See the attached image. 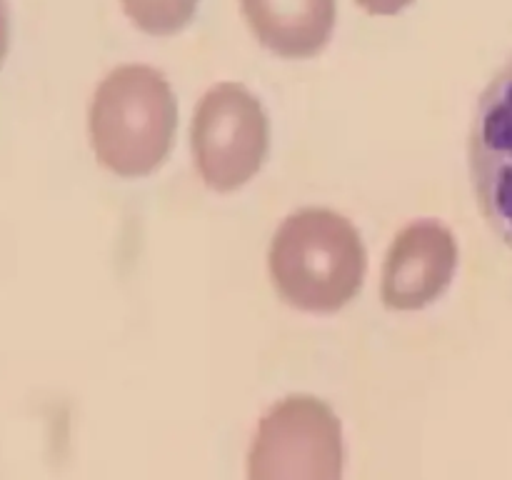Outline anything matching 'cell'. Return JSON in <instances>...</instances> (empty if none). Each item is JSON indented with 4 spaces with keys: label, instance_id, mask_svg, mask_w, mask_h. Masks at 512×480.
<instances>
[{
    "label": "cell",
    "instance_id": "obj_3",
    "mask_svg": "<svg viewBox=\"0 0 512 480\" xmlns=\"http://www.w3.org/2000/svg\"><path fill=\"white\" fill-rule=\"evenodd\" d=\"M190 143L203 183L215 193H233L263 168L268 115L245 85L218 83L195 108Z\"/></svg>",
    "mask_w": 512,
    "mask_h": 480
},
{
    "label": "cell",
    "instance_id": "obj_5",
    "mask_svg": "<svg viewBox=\"0 0 512 480\" xmlns=\"http://www.w3.org/2000/svg\"><path fill=\"white\" fill-rule=\"evenodd\" d=\"M470 175L485 220L512 248V58L480 95L470 130Z\"/></svg>",
    "mask_w": 512,
    "mask_h": 480
},
{
    "label": "cell",
    "instance_id": "obj_7",
    "mask_svg": "<svg viewBox=\"0 0 512 480\" xmlns=\"http://www.w3.org/2000/svg\"><path fill=\"white\" fill-rule=\"evenodd\" d=\"M260 45L283 58H310L328 45L335 0H240Z\"/></svg>",
    "mask_w": 512,
    "mask_h": 480
},
{
    "label": "cell",
    "instance_id": "obj_2",
    "mask_svg": "<svg viewBox=\"0 0 512 480\" xmlns=\"http://www.w3.org/2000/svg\"><path fill=\"white\" fill-rule=\"evenodd\" d=\"M178 105L165 75L150 65H120L95 90L90 145L120 178L150 175L173 145Z\"/></svg>",
    "mask_w": 512,
    "mask_h": 480
},
{
    "label": "cell",
    "instance_id": "obj_6",
    "mask_svg": "<svg viewBox=\"0 0 512 480\" xmlns=\"http://www.w3.org/2000/svg\"><path fill=\"white\" fill-rule=\"evenodd\" d=\"M458 268L453 233L438 220H415L400 230L385 255L383 303L390 310H420L448 290Z\"/></svg>",
    "mask_w": 512,
    "mask_h": 480
},
{
    "label": "cell",
    "instance_id": "obj_4",
    "mask_svg": "<svg viewBox=\"0 0 512 480\" xmlns=\"http://www.w3.org/2000/svg\"><path fill=\"white\" fill-rule=\"evenodd\" d=\"M340 423L313 395H290L260 420L250 480H340Z\"/></svg>",
    "mask_w": 512,
    "mask_h": 480
},
{
    "label": "cell",
    "instance_id": "obj_9",
    "mask_svg": "<svg viewBox=\"0 0 512 480\" xmlns=\"http://www.w3.org/2000/svg\"><path fill=\"white\" fill-rule=\"evenodd\" d=\"M355 3L363 5L370 15H395L408 8L413 0H355Z\"/></svg>",
    "mask_w": 512,
    "mask_h": 480
},
{
    "label": "cell",
    "instance_id": "obj_8",
    "mask_svg": "<svg viewBox=\"0 0 512 480\" xmlns=\"http://www.w3.org/2000/svg\"><path fill=\"white\" fill-rule=\"evenodd\" d=\"M198 0H123L133 25L150 35H173L193 20Z\"/></svg>",
    "mask_w": 512,
    "mask_h": 480
},
{
    "label": "cell",
    "instance_id": "obj_1",
    "mask_svg": "<svg viewBox=\"0 0 512 480\" xmlns=\"http://www.w3.org/2000/svg\"><path fill=\"white\" fill-rule=\"evenodd\" d=\"M268 265L285 303L305 313H335L363 288L368 253L345 215L305 208L273 235Z\"/></svg>",
    "mask_w": 512,
    "mask_h": 480
}]
</instances>
